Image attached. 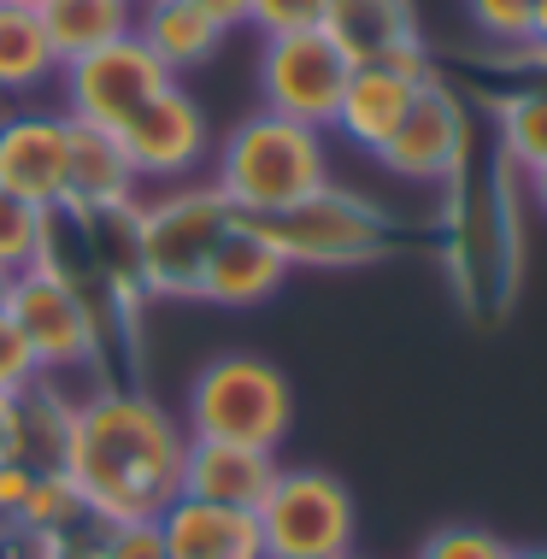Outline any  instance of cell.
<instances>
[{
  "mask_svg": "<svg viewBox=\"0 0 547 559\" xmlns=\"http://www.w3.org/2000/svg\"><path fill=\"white\" fill-rule=\"evenodd\" d=\"M189 430L135 389H95L66 413L59 472L83 495L95 524H154L182 495Z\"/></svg>",
  "mask_w": 547,
  "mask_h": 559,
  "instance_id": "cell-1",
  "label": "cell"
},
{
  "mask_svg": "<svg viewBox=\"0 0 547 559\" xmlns=\"http://www.w3.org/2000/svg\"><path fill=\"white\" fill-rule=\"evenodd\" d=\"M519 165L495 154L477 165V147L453 177V218H448V260L453 283H460L465 312H477L483 324L500 319L519 295L524 271V230H519Z\"/></svg>",
  "mask_w": 547,
  "mask_h": 559,
  "instance_id": "cell-2",
  "label": "cell"
},
{
  "mask_svg": "<svg viewBox=\"0 0 547 559\" xmlns=\"http://www.w3.org/2000/svg\"><path fill=\"white\" fill-rule=\"evenodd\" d=\"M330 183V147L324 130L295 124L277 112H253L212 147V189L241 218H277L295 201H307Z\"/></svg>",
  "mask_w": 547,
  "mask_h": 559,
  "instance_id": "cell-3",
  "label": "cell"
},
{
  "mask_svg": "<svg viewBox=\"0 0 547 559\" xmlns=\"http://www.w3.org/2000/svg\"><path fill=\"white\" fill-rule=\"evenodd\" d=\"M236 218L241 213L212 183H189V189H171L154 206H135L130 213L135 283H142L147 295H165V300H177V295L194 300L212 253H218V241L230 236Z\"/></svg>",
  "mask_w": 547,
  "mask_h": 559,
  "instance_id": "cell-4",
  "label": "cell"
},
{
  "mask_svg": "<svg viewBox=\"0 0 547 559\" xmlns=\"http://www.w3.org/2000/svg\"><path fill=\"white\" fill-rule=\"evenodd\" d=\"M295 425V389L260 354H218L194 371L182 401V430L201 442H241V448H283Z\"/></svg>",
  "mask_w": 547,
  "mask_h": 559,
  "instance_id": "cell-5",
  "label": "cell"
},
{
  "mask_svg": "<svg viewBox=\"0 0 547 559\" xmlns=\"http://www.w3.org/2000/svg\"><path fill=\"white\" fill-rule=\"evenodd\" d=\"M260 230L277 241V253L295 265H312V271H347V265H371L394 248V218L383 206H371L365 194L354 189H336L324 183L307 201H295L288 213L277 218H253Z\"/></svg>",
  "mask_w": 547,
  "mask_h": 559,
  "instance_id": "cell-6",
  "label": "cell"
},
{
  "mask_svg": "<svg viewBox=\"0 0 547 559\" xmlns=\"http://www.w3.org/2000/svg\"><path fill=\"white\" fill-rule=\"evenodd\" d=\"M253 519H260L265 559H347L359 531L347 483L318 465H295V472L283 465Z\"/></svg>",
  "mask_w": 547,
  "mask_h": 559,
  "instance_id": "cell-7",
  "label": "cell"
},
{
  "mask_svg": "<svg viewBox=\"0 0 547 559\" xmlns=\"http://www.w3.org/2000/svg\"><path fill=\"white\" fill-rule=\"evenodd\" d=\"M0 312L24 330L41 377L48 371H95L100 366V319H95V307H88V295L53 260L19 271V277L7 283Z\"/></svg>",
  "mask_w": 547,
  "mask_h": 559,
  "instance_id": "cell-8",
  "label": "cell"
},
{
  "mask_svg": "<svg viewBox=\"0 0 547 559\" xmlns=\"http://www.w3.org/2000/svg\"><path fill=\"white\" fill-rule=\"evenodd\" d=\"M347 53L324 29H295V36H265L260 48V100L265 112L277 118H295V124H312V130H330L336 124V107H342V88H347Z\"/></svg>",
  "mask_w": 547,
  "mask_h": 559,
  "instance_id": "cell-9",
  "label": "cell"
},
{
  "mask_svg": "<svg viewBox=\"0 0 547 559\" xmlns=\"http://www.w3.org/2000/svg\"><path fill=\"white\" fill-rule=\"evenodd\" d=\"M477 147V130H471V112L460 100V88H448L442 78H430L418 88L413 112L401 118V130L377 147V165L401 183H424V189H448L460 177V165Z\"/></svg>",
  "mask_w": 547,
  "mask_h": 559,
  "instance_id": "cell-10",
  "label": "cell"
},
{
  "mask_svg": "<svg viewBox=\"0 0 547 559\" xmlns=\"http://www.w3.org/2000/svg\"><path fill=\"white\" fill-rule=\"evenodd\" d=\"M118 154L130 159L135 183H189L212 154V130L201 100L182 83H165L147 107H135L124 124L112 130Z\"/></svg>",
  "mask_w": 547,
  "mask_h": 559,
  "instance_id": "cell-11",
  "label": "cell"
},
{
  "mask_svg": "<svg viewBox=\"0 0 547 559\" xmlns=\"http://www.w3.org/2000/svg\"><path fill=\"white\" fill-rule=\"evenodd\" d=\"M59 83H66V118L71 124L118 130L135 107H147V100L177 78L135 36H124V41H106V48L59 66Z\"/></svg>",
  "mask_w": 547,
  "mask_h": 559,
  "instance_id": "cell-12",
  "label": "cell"
},
{
  "mask_svg": "<svg viewBox=\"0 0 547 559\" xmlns=\"http://www.w3.org/2000/svg\"><path fill=\"white\" fill-rule=\"evenodd\" d=\"M66 171H71V118L66 112H7L0 118V194L66 213Z\"/></svg>",
  "mask_w": 547,
  "mask_h": 559,
  "instance_id": "cell-13",
  "label": "cell"
},
{
  "mask_svg": "<svg viewBox=\"0 0 547 559\" xmlns=\"http://www.w3.org/2000/svg\"><path fill=\"white\" fill-rule=\"evenodd\" d=\"M436 78L430 53H401V59H371V66H354L347 71V88H342V107H336V124L359 154H377L401 118L413 112L418 88Z\"/></svg>",
  "mask_w": 547,
  "mask_h": 559,
  "instance_id": "cell-14",
  "label": "cell"
},
{
  "mask_svg": "<svg viewBox=\"0 0 547 559\" xmlns=\"http://www.w3.org/2000/svg\"><path fill=\"white\" fill-rule=\"evenodd\" d=\"M277 453L271 448H241V442H201L189 436L182 448V495L212 507H241V512H260V501L277 483Z\"/></svg>",
  "mask_w": 547,
  "mask_h": 559,
  "instance_id": "cell-15",
  "label": "cell"
},
{
  "mask_svg": "<svg viewBox=\"0 0 547 559\" xmlns=\"http://www.w3.org/2000/svg\"><path fill=\"white\" fill-rule=\"evenodd\" d=\"M288 283V260L277 253V241H271L253 218H236L230 236L218 241V253H212L206 277H201V295L194 300H212V307H260L271 300Z\"/></svg>",
  "mask_w": 547,
  "mask_h": 559,
  "instance_id": "cell-16",
  "label": "cell"
},
{
  "mask_svg": "<svg viewBox=\"0 0 547 559\" xmlns=\"http://www.w3.org/2000/svg\"><path fill=\"white\" fill-rule=\"evenodd\" d=\"M154 524L165 559H265L260 519L241 507H212L194 501V495H177Z\"/></svg>",
  "mask_w": 547,
  "mask_h": 559,
  "instance_id": "cell-17",
  "label": "cell"
},
{
  "mask_svg": "<svg viewBox=\"0 0 547 559\" xmlns=\"http://www.w3.org/2000/svg\"><path fill=\"white\" fill-rule=\"evenodd\" d=\"M66 213H83V218H118V213H135V171H130V159L118 154L112 130L71 124Z\"/></svg>",
  "mask_w": 547,
  "mask_h": 559,
  "instance_id": "cell-18",
  "label": "cell"
},
{
  "mask_svg": "<svg viewBox=\"0 0 547 559\" xmlns=\"http://www.w3.org/2000/svg\"><path fill=\"white\" fill-rule=\"evenodd\" d=\"M318 29H324V36L347 53V66L424 53L413 0H330V12H324V24H318Z\"/></svg>",
  "mask_w": 547,
  "mask_h": 559,
  "instance_id": "cell-19",
  "label": "cell"
},
{
  "mask_svg": "<svg viewBox=\"0 0 547 559\" xmlns=\"http://www.w3.org/2000/svg\"><path fill=\"white\" fill-rule=\"evenodd\" d=\"M130 36L177 78V71H194V66H206V59H218L230 29H218L206 12H194L189 0H135Z\"/></svg>",
  "mask_w": 547,
  "mask_h": 559,
  "instance_id": "cell-20",
  "label": "cell"
},
{
  "mask_svg": "<svg viewBox=\"0 0 547 559\" xmlns=\"http://www.w3.org/2000/svg\"><path fill=\"white\" fill-rule=\"evenodd\" d=\"M41 29H48L59 66L106 48V41H124L135 29V0H41Z\"/></svg>",
  "mask_w": 547,
  "mask_h": 559,
  "instance_id": "cell-21",
  "label": "cell"
},
{
  "mask_svg": "<svg viewBox=\"0 0 547 559\" xmlns=\"http://www.w3.org/2000/svg\"><path fill=\"white\" fill-rule=\"evenodd\" d=\"M53 78L59 53L41 29V12L0 0V95H29V88H48Z\"/></svg>",
  "mask_w": 547,
  "mask_h": 559,
  "instance_id": "cell-22",
  "label": "cell"
},
{
  "mask_svg": "<svg viewBox=\"0 0 547 559\" xmlns=\"http://www.w3.org/2000/svg\"><path fill=\"white\" fill-rule=\"evenodd\" d=\"M495 107V147L519 171H536L547 159V88H500L489 95Z\"/></svg>",
  "mask_w": 547,
  "mask_h": 559,
  "instance_id": "cell-23",
  "label": "cell"
},
{
  "mask_svg": "<svg viewBox=\"0 0 547 559\" xmlns=\"http://www.w3.org/2000/svg\"><path fill=\"white\" fill-rule=\"evenodd\" d=\"M88 524H95V519H88L83 495L71 489V477H66V472H41L36 489H29V501L19 507V519H12V531H29V536L59 542V536L88 531Z\"/></svg>",
  "mask_w": 547,
  "mask_h": 559,
  "instance_id": "cell-24",
  "label": "cell"
},
{
  "mask_svg": "<svg viewBox=\"0 0 547 559\" xmlns=\"http://www.w3.org/2000/svg\"><path fill=\"white\" fill-rule=\"evenodd\" d=\"M48 230L53 213H36V206L0 194V277H19V271L48 260Z\"/></svg>",
  "mask_w": 547,
  "mask_h": 559,
  "instance_id": "cell-25",
  "label": "cell"
},
{
  "mask_svg": "<svg viewBox=\"0 0 547 559\" xmlns=\"http://www.w3.org/2000/svg\"><path fill=\"white\" fill-rule=\"evenodd\" d=\"M418 559H512V548L483 524H448L418 548Z\"/></svg>",
  "mask_w": 547,
  "mask_h": 559,
  "instance_id": "cell-26",
  "label": "cell"
},
{
  "mask_svg": "<svg viewBox=\"0 0 547 559\" xmlns=\"http://www.w3.org/2000/svg\"><path fill=\"white\" fill-rule=\"evenodd\" d=\"M330 0H248V24L260 36H295V29H318Z\"/></svg>",
  "mask_w": 547,
  "mask_h": 559,
  "instance_id": "cell-27",
  "label": "cell"
},
{
  "mask_svg": "<svg viewBox=\"0 0 547 559\" xmlns=\"http://www.w3.org/2000/svg\"><path fill=\"white\" fill-rule=\"evenodd\" d=\"M465 12L495 48H519V41H530V0H465Z\"/></svg>",
  "mask_w": 547,
  "mask_h": 559,
  "instance_id": "cell-28",
  "label": "cell"
},
{
  "mask_svg": "<svg viewBox=\"0 0 547 559\" xmlns=\"http://www.w3.org/2000/svg\"><path fill=\"white\" fill-rule=\"evenodd\" d=\"M36 383H41V366H36V354H29L24 330L0 312V401L24 395V389H36Z\"/></svg>",
  "mask_w": 547,
  "mask_h": 559,
  "instance_id": "cell-29",
  "label": "cell"
},
{
  "mask_svg": "<svg viewBox=\"0 0 547 559\" xmlns=\"http://www.w3.org/2000/svg\"><path fill=\"white\" fill-rule=\"evenodd\" d=\"M95 554L100 559H165L159 524H100Z\"/></svg>",
  "mask_w": 547,
  "mask_h": 559,
  "instance_id": "cell-30",
  "label": "cell"
},
{
  "mask_svg": "<svg viewBox=\"0 0 547 559\" xmlns=\"http://www.w3.org/2000/svg\"><path fill=\"white\" fill-rule=\"evenodd\" d=\"M189 7L206 12L218 29H241V24H248V0H189Z\"/></svg>",
  "mask_w": 547,
  "mask_h": 559,
  "instance_id": "cell-31",
  "label": "cell"
},
{
  "mask_svg": "<svg viewBox=\"0 0 547 559\" xmlns=\"http://www.w3.org/2000/svg\"><path fill=\"white\" fill-rule=\"evenodd\" d=\"M524 189H530V201H536L542 218H547V159L536 165V171H524Z\"/></svg>",
  "mask_w": 547,
  "mask_h": 559,
  "instance_id": "cell-32",
  "label": "cell"
},
{
  "mask_svg": "<svg viewBox=\"0 0 547 559\" xmlns=\"http://www.w3.org/2000/svg\"><path fill=\"white\" fill-rule=\"evenodd\" d=\"M530 41L547 48V0H530Z\"/></svg>",
  "mask_w": 547,
  "mask_h": 559,
  "instance_id": "cell-33",
  "label": "cell"
},
{
  "mask_svg": "<svg viewBox=\"0 0 547 559\" xmlns=\"http://www.w3.org/2000/svg\"><path fill=\"white\" fill-rule=\"evenodd\" d=\"M512 559H547V548H512Z\"/></svg>",
  "mask_w": 547,
  "mask_h": 559,
  "instance_id": "cell-34",
  "label": "cell"
},
{
  "mask_svg": "<svg viewBox=\"0 0 547 559\" xmlns=\"http://www.w3.org/2000/svg\"><path fill=\"white\" fill-rule=\"evenodd\" d=\"M0 453H7V401H0Z\"/></svg>",
  "mask_w": 547,
  "mask_h": 559,
  "instance_id": "cell-35",
  "label": "cell"
},
{
  "mask_svg": "<svg viewBox=\"0 0 547 559\" xmlns=\"http://www.w3.org/2000/svg\"><path fill=\"white\" fill-rule=\"evenodd\" d=\"M0 554H7V524H0Z\"/></svg>",
  "mask_w": 547,
  "mask_h": 559,
  "instance_id": "cell-36",
  "label": "cell"
},
{
  "mask_svg": "<svg viewBox=\"0 0 547 559\" xmlns=\"http://www.w3.org/2000/svg\"><path fill=\"white\" fill-rule=\"evenodd\" d=\"M7 283H12V277H0V300H7Z\"/></svg>",
  "mask_w": 547,
  "mask_h": 559,
  "instance_id": "cell-37",
  "label": "cell"
},
{
  "mask_svg": "<svg viewBox=\"0 0 547 559\" xmlns=\"http://www.w3.org/2000/svg\"><path fill=\"white\" fill-rule=\"evenodd\" d=\"M19 7H41V0H19Z\"/></svg>",
  "mask_w": 547,
  "mask_h": 559,
  "instance_id": "cell-38",
  "label": "cell"
},
{
  "mask_svg": "<svg viewBox=\"0 0 547 559\" xmlns=\"http://www.w3.org/2000/svg\"><path fill=\"white\" fill-rule=\"evenodd\" d=\"M347 559H359V554H347Z\"/></svg>",
  "mask_w": 547,
  "mask_h": 559,
  "instance_id": "cell-39",
  "label": "cell"
}]
</instances>
